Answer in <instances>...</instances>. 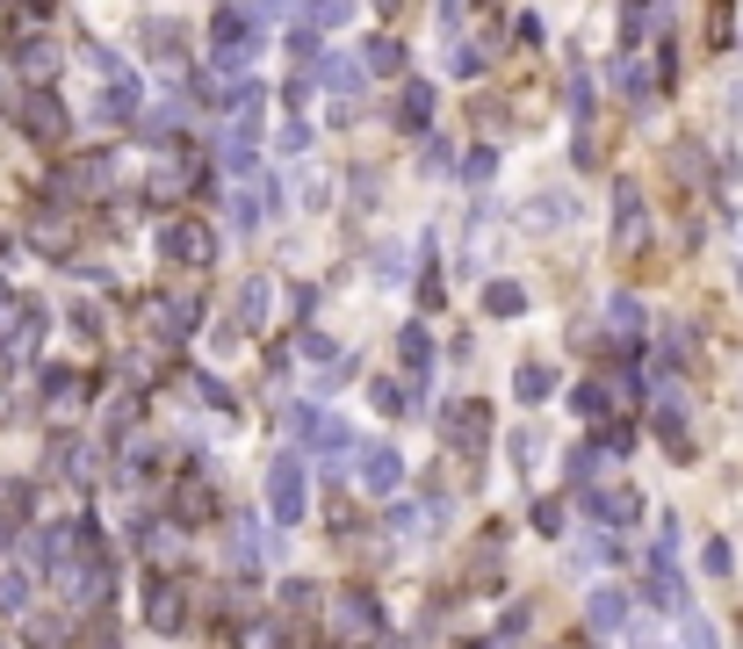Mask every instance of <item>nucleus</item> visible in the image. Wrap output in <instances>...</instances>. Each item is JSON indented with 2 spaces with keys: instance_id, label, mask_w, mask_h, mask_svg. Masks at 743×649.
Wrapping results in <instances>:
<instances>
[{
  "instance_id": "f257e3e1",
  "label": "nucleus",
  "mask_w": 743,
  "mask_h": 649,
  "mask_svg": "<svg viewBox=\"0 0 743 649\" xmlns=\"http://www.w3.org/2000/svg\"><path fill=\"white\" fill-rule=\"evenodd\" d=\"M260 505H267V520H275V534L304 527V513H311V483H304V462H296V455H275V462H267V483H260Z\"/></svg>"
},
{
  "instance_id": "f03ea898",
  "label": "nucleus",
  "mask_w": 743,
  "mask_h": 649,
  "mask_svg": "<svg viewBox=\"0 0 743 649\" xmlns=\"http://www.w3.org/2000/svg\"><path fill=\"white\" fill-rule=\"evenodd\" d=\"M354 477L368 498H404V455L390 441H362L354 447Z\"/></svg>"
},
{
  "instance_id": "7ed1b4c3",
  "label": "nucleus",
  "mask_w": 743,
  "mask_h": 649,
  "mask_svg": "<svg viewBox=\"0 0 743 649\" xmlns=\"http://www.w3.org/2000/svg\"><path fill=\"white\" fill-rule=\"evenodd\" d=\"M325 620H332V635H346V642H376V635L390 628L382 606H376V592H332Z\"/></svg>"
},
{
  "instance_id": "20e7f679",
  "label": "nucleus",
  "mask_w": 743,
  "mask_h": 649,
  "mask_svg": "<svg viewBox=\"0 0 743 649\" xmlns=\"http://www.w3.org/2000/svg\"><path fill=\"white\" fill-rule=\"evenodd\" d=\"M159 253L181 260V267H203V260L217 253V231L195 224V217H173V224H159Z\"/></svg>"
},
{
  "instance_id": "39448f33",
  "label": "nucleus",
  "mask_w": 743,
  "mask_h": 649,
  "mask_svg": "<svg viewBox=\"0 0 743 649\" xmlns=\"http://www.w3.org/2000/svg\"><path fill=\"white\" fill-rule=\"evenodd\" d=\"M441 441H448L455 455L477 462V455H484V441H491V411L484 405H448V411H441Z\"/></svg>"
},
{
  "instance_id": "423d86ee",
  "label": "nucleus",
  "mask_w": 743,
  "mask_h": 649,
  "mask_svg": "<svg viewBox=\"0 0 743 649\" xmlns=\"http://www.w3.org/2000/svg\"><path fill=\"white\" fill-rule=\"evenodd\" d=\"M585 513L599 520V527H636L642 498L636 491H614V483H585Z\"/></svg>"
},
{
  "instance_id": "0eeeda50",
  "label": "nucleus",
  "mask_w": 743,
  "mask_h": 649,
  "mask_svg": "<svg viewBox=\"0 0 743 649\" xmlns=\"http://www.w3.org/2000/svg\"><path fill=\"white\" fill-rule=\"evenodd\" d=\"M614 239H621V246H642V239H650V203H642L636 181H621V189H614Z\"/></svg>"
},
{
  "instance_id": "6e6552de",
  "label": "nucleus",
  "mask_w": 743,
  "mask_h": 649,
  "mask_svg": "<svg viewBox=\"0 0 743 649\" xmlns=\"http://www.w3.org/2000/svg\"><path fill=\"white\" fill-rule=\"evenodd\" d=\"M628 614H636V599H628L621 584H592V599H585V620H592L599 635H614Z\"/></svg>"
},
{
  "instance_id": "1a4fd4ad",
  "label": "nucleus",
  "mask_w": 743,
  "mask_h": 649,
  "mask_svg": "<svg viewBox=\"0 0 743 649\" xmlns=\"http://www.w3.org/2000/svg\"><path fill=\"white\" fill-rule=\"evenodd\" d=\"M181 614H188V606H181V584H173V578H152V584H145V620H152V628H181Z\"/></svg>"
},
{
  "instance_id": "9d476101",
  "label": "nucleus",
  "mask_w": 743,
  "mask_h": 649,
  "mask_svg": "<svg viewBox=\"0 0 743 649\" xmlns=\"http://www.w3.org/2000/svg\"><path fill=\"white\" fill-rule=\"evenodd\" d=\"M650 419H658V433H664V441H686V419H693V405H686V390H672V383H664V390L658 397H650Z\"/></svg>"
},
{
  "instance_id": "9b49d317",
  "label": "nucleus",
  "mask_w": 743,
  "mask_h": 649,
  "mask_svg": "<svg viewBox=\"0 0 743 649\" xmlns=\"http://www.w3.org/2000/svg\"><path fill=\"white\" fill-rule=\"evenodd\" d=\"M426 123H433V80H404V94H398V130L419 137Z\"/></svg>"
},
{
  "instance_id": "f8f14e48",
  "label": "nucleus",
  "mask_w": 743,
  "mask_h": 649,
  "mask_svg": "<svg viewBox=\"0 0 743 649\" xmlns=\"http://www.w3.org/2000/svg\"><path fill=\"white\" fill-rule=\"evenodd\" d=\"M362 80H368L362 58H340V52L318 58V87H325V94H346V102H354V94H362Z\"/></svg>"
},
{
  "instance_id": "ddd939ff",
  "label": "nucleus",
  "mask_w": 743,
  "mask_h": 649,
  "mask_svg": "<svg viewBox=\"0 0 743 649\" xmlns=\"http://www.w3.org/2000/svg\"><path fill=\"white\" fill-rule=\"evenodd\" d=\"M362 72L398 80V72H404V44H398V36H368V44H362Z\"/></svg>"
},
{
  "instance_id": "4468645a",
  "label": "nucleus",
  "mask_w": 743,
  "mask_h": 649,
  "mask_svg": "<svg viewBox=\"0 0 743 649\" xmlns=\"http://www.w3.org/2000/svg\"><path fill=\"white\" fill-rule=\"evenodd\" d=\"M195 324H203V304H195V296H167V310H159V332H167V340H188Z\"/></svg>"
},
{
  "instance_id": "2eb2a0df",
  "label": "nucleus",
  "mask_w": 743,
  "mask_h": 649,
  "mask_svg": "<svg viewBox=\"0 0 743 649\" xmlns=\"http://www.w3.org/2000/svg\"><path fill=\"white\" fill-rule=\"evenodd\" d=\"M642 296H606V332H614V340H636L642 332Z\"/></svg>"
},
{
  "instance_id": "dca6fc26",
  "label": "nucleus",
  "mask_w": 743,
  "mask_h": 649,
  "mask_svg": "<svg viewBox=\"0 0 743 649\" xmlns=\"http://www.w3.org/2000/svg\"><path fill=\"white\" fill-rule=\"evenodd\" d=\"M173 513L181 520H217V491H209L203 477H188L181 491H173Z\"/></svg>"
},
{
  "instance_id": "f3484780",
  "label": "nucleus",
  "mask_w": 743,
  "mask_h": 649,
  "mask_svg": "<svg viewBox=\"0 0 743 649\" xmlns=\"http://www.w3.org/2000/svg\"><path fill=\"white\" fill-rule=\"evenodd\" d=\"M571 411H578V419H592V426H606V411H614V383H578Z\"/></svg>"
},
{
  "instance_id": "a211bd4d",
  "label": "nucleus",
  "mask_w": 743,
  "mask_h": 649,
  "mask_svg": "<svg viewBox=\"0 0 743 649\" xmlns=\"http://www.w3.org/2000/svg\"><path fill=\"white\" fill-rule=\"evenodd\" d=\"M398 354H404V368H412V376H426V368H433V340H426V324H404V332H398Z\"/></svg>"
},
{
  "instance_id": "6ab92c4d",
  "label": "nucleus",
  "mask_w": 743,
  "mask_h": 649,
  "mask_svg": "<svg viewBox=\"0 0 743 649\" xmlns=\"http://www.w3.org/2000/svg\"><path fill=\"white\" fill-rule=\"evenodd\" d=\"M484 310H491V318H519V310H527V289H519V282H491Z\"/></svg>"
},
{
  "instance_id": "aec40b11",
  "label": "nucleus",
  "mask_w": 743,
  "mask_h": 649,
  "mask_svg": "<svg viewBox=\"0 0 743 649\" xmlns=\"http://www.w3.org/2000/svg\"><path fill=\"white\" fill-rule=\"evenodd\" d=\"M304 22L311 30H340V22H354V0H304Z\"/></svg>"
},
{
  "instance_id": "412c9836",
  "label": "nucleus",
  "mask_w": 743,
  "mask_h": 649,
  "mask_svg": "<svg viewBox=\"0 0 743 649\" xmlns=\"http://www.w3.org/2000/svg\"><path fill=\"white\" fill-rule=\"evenodd\" d=\"M549 390H556V376H549V368H535V361H527V368L513 376V397H519V405H541Z\"/></svg>"
},
{
  "instance_id": "4be33fe9",
  "label": "nucleus",
  "mask_w": 743,
  "mask_h": 649,
  "mask_svg": "<svg viewBox=\"0 0 743 649\" xmlns=\"http://www.w3.org/2000/svg\"><path fill=\"white\" fill-rule=\"evenodd\" d=\"M571 217H578L571 195H541V203L527 209V224H535V231H549V224H571Z\"/></svg>"
},
{
  "instance_id": "5701e85b",
  "label": "nucleus",
  "mask_w": 743,
  "mask_h": 649,
  "mask_svg": "<svg viewBox=\"0 0 743 649\" xmlns=\"http://www.w3.org/2000/svg\"><path fill=\"white\" fill-rule=\"evenodd\" d=\"M267 296H275V282H267V274H253V282L239 289V318L260 324V318H267Z\"/></svg>"
},
{
  "instance_id": "b1692460",
  "label": "nucleus",
  "mask_w": 743,
  "mask_h": 649,
  "mask_svg": "<svg viewBox=\"0 0 743 649\" xmlns=\"http://www.w3.org/2000/svg\"><path fill=\"white\" fill-rule=\"evenodd\" d=\"M678 628H686V649H722V628H715L708 614H693V606L678 614Z\"/></svg>"
},
{
  "instance_id": "393cba45",
  "label": "nucleus",
  "mask_w": 743,
  "mask_h": 649,
  "mask_svg": "<svg viewBox=\"0 0 743 649\" xmlns=\"http://www.w3.org/2000/svg\"><path fill=\"white\" fill-rule=\"evenodd\" d=\"M66 130V109L52 102V94H44V102H30V137H58Z\"/></svg>"
},
{
  "instance_id": "a878e982",
  "label": "nucleus",
  "mask_w": 743,
  "mask_h": 649,
  "mask_svg": "<svg viewBox=\"0 0 743 649\" xmlns=\"http://www.w3.org/2000/svg\"><path fill=\"white\" fill-rule=\"evenodd\" d=\"M592 477H599V441H592V447H571V483L585 491Z\"/></svg>"
},
{
  "instance_id": "bb28decb",
  "label": "nucleus",
  "mask_w": 743,
  "mask_h": 649,
  "mask_svg": "<svg viewBox=\"0 0 743 649\" xmlns=\"http://www.w3.org/2000/svg\"><path fill=\"white\" fill-rule=\"evenodd\" d=\"M700 570H708V578H729V570H736V548H729V542H708V548H700Z\"/></svg>"
},
{
  "instance_id": "cd10ccee",
  "label": "nucleus",
  "mask_w": 743,
  "mask_h": 649,
  "mask_svg": "<svg viewBox=\"0 0 743 649\" xmlns=\"http://www.w3.org/2000/svg\"><path fill=\"white\" fill-rule=\"evenodd\" d=\"M195 397H203V405H217V411H239L231 383H217V376H195Z\"/></svg>"
},
{
  "instance_id": "c85d7f7f",
  "label": "nucleus",
  "mask_w": 743,
  "mask_h": 649,
  "mask_svg": "<svg viewBox=\"0 0 743 649\" xmlns=\"http://www.w3.org/2000/svg\"><path fill=\"white\" fill-rule=\"evenodd\" d=\"M289 8H296V0H245V15H253L260 30H275V22H289Z\"/></svg>"
},
{
  "instance_id": "c756f323",
  "label": "nucleus",
  "mask_w": 743,
  "mask_h": 649,
  "mask_svg": "<svg viewBox=\"0 0 743 649\" xmlns=\"http://www.w3.org/2000/svg\"><path fill=\"white\" fill-rule=\"evenodd\" d=\"M571 123H578V130L592 123V80H585V72H571Z\"/></svg>"
},
{
  "instance_id": "7c9ffc66",
  "label": "nucleus",
  "mask_w": 743,
  "mask_h": 649,
  "mask_svg": "<svg viewBox=\"0 0 743 649\" xmlns=\"http://www.w3.org/2000/svg\"><path fill=\"white\" fill-rule=\"evenodd\" d=\"M491 173H499V152H469L462 159V181H469V189H484Z\"/></svg>"
},
{
  "instance_id": "2f4dec72",
  "label": "nucleus",
  "mask_w": 743,
  "mask_h": 649,
  "mask_svg": "<svg viewBox=\"0 0 743 649\" xmlns=\"http://www.w3.org/2000/svg\"><path fill=\"white\" fill-rule=\"evenodd\" d=\"M621 94L628 102H650V72H642L636 58H621Z\"/></svg>"
},
{
  "instance_id": "473e14b6",
  "label": "nucleus",
  "mask_w": 743,
  "mask_h": 649,
  "mask_svg": "<svg viewBox=\"0 0 743 649\" xmlns=\"http://www.w3.org/2000/svg\"><path fill=\"white\" fill-rule=\"evenodd\" d=\"M513 462H519V469H535V462H541V433H535V426L513 433Z\"/></svg>"
},
{
  "instance_id": "72a5a7b5",
  "label": "nucleus",
  "mask_w": 743,
  "mask_h": 649,
  "mask_svg": "<svg viewBox=\"0 0 743 649\" xmlns=\"http://www.w3.org/2000/svg\"><path fill=\"white\" fill-rule=\"evenodd\" d=\"M275 145H282V152H311V123H304V116H289Z\"/></svg>"
},
{
  "instance_id": "f704fd0d",
  "label": "nucleus",
  "mask_w": 743,
  "mask_h": 649,
  "mask_svg": "<svg viewBox=\"0 0 743 649\" xmlns=\"http://www.w3.org/2000/svg\"><path fill=\"white\" fill-rule=\"evenodd\" d=\"M368 397H376L382 419H398V411H404V390H398V383H368Z\"/></svg>"
},
{
  "instance_id": "c9c22d12",
  "label": "nucleus",
  "mask_w": 743,
  "mask_h": 649,
  "mask_svg": "<svg viewBox=\"0 0 743 649\" xmlns=\"http://www.w3.org/2000/svg\"><path fill=\"white\" fill-rule=\"evenodd\" d=\"M477 72H484V52H477V44H462V52H455V80H477Z\"/></svg>"
},
{
  "instance_id": "e433bc0d",
  "label": "nucleus",
  "mask_w": 743,
  "mask_h": 649,
  "mask_svg": "<svg viewBox=\"0 0 743 649\" xmlns=\"http://www.w3.org/2000/svg\"><path fill=\"white\" fill-rule=\"evenodd\" d=\"M535 527L541 534H563V505H556V498H541V505H535Z\"/></svg>"
},
{
  "instance_id": "4c0bfd02",
  "label": "nucleus",
  "mask_w": 743,
  "mask_h": 649,
  "mask_svg": "<svg viewBox=\"0 0 743 649\" xmlns=\"http://www.w3.org/2000/svg\"><path fill=\"white\" fill-rule=\"evenodd\" d=\"M433 22H441V36H462V0H441V15H433Z\"/></svg>"
},
{
  "instance_id": "58836bf2",
  "label": "nucleus",
  "mask_w": 743,
  "mask_h": 649,
  "mask_svg": "<svg viewBox=\"0 0 743 649\" xmlns=\"http://www.w3.org/2000/svg\"><path fill=\"white\" fill-rule=\"evenodd\" d=\"M289 52H296V58L318 52V30H311V22H296V30H289Z\"/></svg>"
}]
</instances>
